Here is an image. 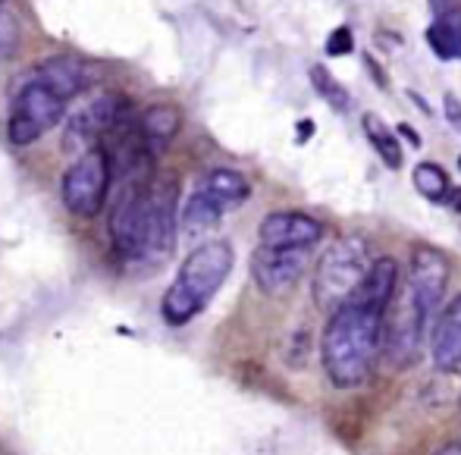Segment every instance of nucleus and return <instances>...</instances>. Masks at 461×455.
<instances>
[{"label": "nucleus", "mask_w": 461, "mask_h": 455, "mask_svg": "<svg viewBox=\"0 0 461 455\" xmlns=\"http://www.w3.org/2000/svg\"><path fill=\"white\" fill-rule=\"evenodd\" d=\"M458 167H461V158H458Z\"/></svg>", "instance_id": "28"}, {"label": "nucleus", "mask_w": 461, "mask_h": 455, "mask_svg": "<svg viewBox=\"0 0 461 455\" xmlns=\"http://www.w3.org/2000/svg\"><path fill=\"white\" fill-rule=\"evenodd\" d=\"M220 217H223V211L194 188L192 198L183 205V214H179V230L194 239V236H201V232L213 230V226L220 223Z\"/></svg>", "instance_id": "16"}, {"label": "nucleus", "mask_w": 461, "mask_h": 455, "mask_svg": "<svg viewBox=\"0 0 461 455\" xmlns=\"http://www.w3.org/2000/svg\"><path fill=\"white\" fill-rule=\"evenodd\" d=\"M63 114H67V101L29 76L25 86L16 91V97H13V104H10L6 135H10V141L19 148L35 145L48 129H54L57 123L63 120Z\"/></svg>", "instance_id": "4"}, {"label": "nucleus", "mask_w": 461, "mask_h": 455, "mask_svg": "<svg viewBox=\"0 0 461 455\" xmlns=\"http://www.w3.org/2000/svg\"><path fill=\"white\" fill-rule=\"evenodd\" d=\"M427 44L439 60H461V13L433 19V25L427 29Z\"/></svg>", "instance_id": "17"}, {"label": "nucleus", "mask_w": 461, "mask_h": 455, "mask_svg": "<svg viewBox=\"0 0 461 455\" xmlns=\"http://www.w3.org/2000/svg\"><path fill=\"white\" fill-rule=\"evenodd\" d=\"M370 268L367 258V242L361 236H346L339 242H333L321 255L314 270V302L321 308L333 311L358 289L361 277Z\"/></svg>", "instance_id": "3"}, {"label": "nucleus", "mask_w": 461, "mask_h": 455, "mask_svg": "<svg viewBox=\"0 0 461 455\" xmlns=\"http://www.w3.org/2000/svg\"><path fill=\"white\" fill-rule=\"evenodd\" d=\"M437 455H461V443H452V446H446V450H439Z\"/></svg>", "instance_id": "27"}, {"label": "nucleus", "mask_w": 461, "mask_h": 455, "mask_svg": "<svg viewBox=\"0 0 461 455\" xmlns=\"http://www.w3.org/2000/svg\"><path fill=\"white\" fill-rule=\"evenodd\" d=\"M232 264H236V251L223 239L198 245L183 261L176 279L160 302L164 321L170 327H183L192 317H198L211 305V298L223 289V283L232 273Z\"/></svg>", "instance_id": "2"}, {"label": "nucleus", "mask_w": 461, "mask_h": 455, "mask_svg": "<svg viewBox=\"0 0 461 455\" xmlns=\"http://www.w3.org/2000/svg\"><path fill=\"white\" fill-rule=\"evenodd\" d=\"M430 6H433V19L437 16H456V13H461L458 0H430Z\"/></svg>", "instance_id": "24"}, {"label": "nucleus", "mask_w": 461, "mask_h": 455, "mask_svg": "<svg viewBox=\"0 0 461 455\" xmlns=\"http://www.w3.org/2000/svg\"><path fill=\"white\" fill-rule=\"evenodd\" d=\"M449 286V261L443 251L430 249V245H418L411 251V264H408L405 277V292L433 317V311L439 308Z\"/></svg>", "instance_id": "9"}, {"label": "nucleus", "mask_w": 461, "mask_h": 455, "mask_svg": "<svg viewBox=\"0 0 461 455\" xmlns=\"http://www.w3.org/2000/svg\"><path fill=\"white\" fill-rule=\"evenodd\" d=\"M198 192L226 214V211H232V207H239V205L249 201L251 182L245 179V173L230 170V167H220V170H211L204 179L198 182Z\"/></svg>", "instance_id": "14"}, {"label": "nucleus", "mask_w": 461, "mask_h": 455, "mask_svg": "<svg viewBox=\"0 0 461 455\" xmlns=\"http://www.w3.org/2000/svg\"><path fill=\"white\" fill-rule=\"evenodd\" d=\"M414 188H418L427 201H433V205H443L446 195H449V188H452V182H449V177H446L443 167L427 160V164L414 167Z\"/></svg>", "instance_id": "19"}, {"label": "nucleus", "mask_w": 461, "mask_h": 455, "mask_svg": "<svg viewBox=\"0 0 461 455\" xmlns=\"http://www.w3.org/2000/svg\"><path fill=\"white\" fill-rule=\"evenodd\" d=\"M122 110H126V97H120V95L97 97V101H92L86 110H79V114L69 120V129H67V135H63V148H67L69 154H82V151H88V148H95L97 139H104V132L120 126Z\"/></svg>", "instance_id": "10"}, {"label": "nucleus", "mask_w": 461, "mask_h": 455, "mask_svg": "<svg viewBox=\"0 0 461 455\" xmlns=\"http://www.w3.org/2000/svg\"><path fill=\"white\" fill-rule=\"evenodd\" d=\"M311 86L317 88V95L336 110V114H346L348 110V91L336 82V76L327 67H311Z\"/></svg>", "instance_id": "20"}, {"label": "nucleus", "mask_w": 461, "mask_h": 455, "mask_svg": "<svg viewBox=\"0 0 461 455\" xmlns=\"http://www.w3.org/2000/svg\"><path fill=\"white\" fill-rule=\"evenodd\" d=\"M352 48H355V38H352V29H348V25H339V29L330 32L327 54L342 57V54H352Z\"/></svg>", "instance_id": "21"}, {"label": "nucleus", "mask_w": 461, "mask_h": 455, "mask_svg": "<svg viewBox=\"0 0 461 455\" xmlns=\"http://www.w3.org/2000/svg\"><path fill=\"white\" fill-rule=\"evenodd\" d=\"M148 198L151 188L148 182H132L122 192V198L113 205L110 214V239L113 249L126 261H141V245H145V226H148Z\"/></svg>", "instance_id": "6"}, {"label": "nucleus", "mask_w": 461, "mask_h": 455, "mask_svg": "<svg viewBox=\"0 0 461 455\" xmlns=\"http://www.w3.org/2000/svg\"><path fill=\"white\" fill-rule=\"evenodd\" d=\"M179 232L176 217V188H151L148 198V226H145V245H141V264H164L173 255Z\"/></svg>", "instance_id": "8"}, {"label": "nucleus", "mask_w": 461, "mask_h": 455, "mask_svg": "<svg viewBox=\"0 0 461 455\" xmlns=\"http://www.w3.org/2000/svg\"><path fill=\"white\" fill-rule=\"evenodd\" d=\"M13 48H16V29H13V23H6L4 13H0V60H6Z\"/></svg>", "instance_id": "22"}, {"label": "nucleus", "mask_w": 461, "mask_h": 455, "mask_svg": "<svg viewBox=\"0 0 461 455\" xmlns=\"http://www.w3.org/2000/svg\"><path fill=\"white\" fill-rule=\"evenodd\" d=\"M433 364L446 374H461V292L446 305L439 314L437 327H433Z\"/></svg>", "instance_id": "12"}, {"label": "nucleus", "mask_w": 461, "mask_h": 455, "mask_svg": "<svg viewBox=\"0 0 461 455\" xmlns=\"http://www.w3.org/2000/svg\"><path fill=\"white\" fill-rule=\"evenodd\" d=\"M395 132H402L408 141H411L414 148H420V135H414V132H411V126H408V123H399V129H395Z\"/></svg>", "instance_id": "25"}, {"label": "nucleus", "mask_w": 461, "mask_h": 455, "mask_svg": "<svg viewBox=\"0 0 461 455\" xmlns=\"http://www.w3.org/2000/svg\"><path fill=\"white\" fill-rule=\"evenodd\" d=\"M443 110H446V120H449V126L461 135V101L456 95H446L443 97Z\"/></svg>", "instance_id": "23"}, {"label": "nucleus", "mask_w": 461, "mask_h": 455, "mask_svg": "<svg viewBox=\"0 0 461 455\" xmlns=\"http://www.w3.org/2000/svg\"><path fill=\"white\" fill-rule=\"evenodd\" d=\"M110 188V158L101 148H88L73 160L67 173H63V205L76 217H95L101 214L104 201H107Z\"/></svg>", "instance_id": "5"}, {"label": "nucleus", "mask_w": 461, "mask_h": 455, "mask_svg": "<svg viewBox=\"0 0 461 455\" xmlns=\"http://www.w3.org/2000/svg\"><path fill=\"white\" fill-rule=\"evenodd\" d=\"M389 308L370 305L365 298L348 296L339 308H333L321 340V361L333 387H361L383 352V327Z\"/></svg>", "instance_id": "1"}, {"label": "nucleus", "mask_w": 461, "mask_h": 455, "mask_svg": "<svg viewBox=\"0 0 461 455\" xmlns=\"http://www.w3.org/2000/svg\"><path fill=\"white\" fill-rule=\"evenodd\" d=\"M311 264V249H274L261 245L251 255V277L264 296H285Z\"/></svg>", "instance_id": "7"}, {"label": "nucleus", "mask_w": 461, "mask_h": 455, "mask_svg": "<svg viewBox=\"0 0 461 455\" xmlns=\"http://www.w3.org/2000/svg\"><path fill=\"white\" fill-rule=\"evenodd\" d=\"M365 135H367L370 145H374V151L383 158V164H386L389 170H399L402 167V145H399V139H395L393 129H389L376 114L365 116Z\"/></svg>", "instance_id": "18"}, {"label": "nucleus", "mask_w": 461, "mask_h": 455, "mask_svg": "<svg viewBox=\"0 0 461 455\" xmlns=\"http://www.w3.org/2000/svg\"><path fill=\"white\" fill-rule=\"evenodd\" d=\"M183 126V114L173 104H154L139 116V135L148 151H160L173 141V135Z\"/></svg>", "instance_id": "15"}, {"label": "nucleus", "mask_w": 461, "mask_h": 455, "mask_svg": "<svg viewBox=\"0 0 461 455\" xmlns=\"http://www.w3.org/2000/svg\"><path fill=\"white\" fill-rule=\"evenodd\" d=\"M32 79H38L41 86H48L54 95H60L63 101L76 97L82 88L88 86L86 63L76 60V57H50V60H44L41 67L32 73Z\"/></svg>", "instance_id": "13"}, {"label": "nucleus", "mask_w": 461, "mask_h": 455, "mask_svg": "<svg viewBox=\"0 0 461 455\" xmlns=\"http://www.w3.org/2000/svg\"><path fill=\"white\" fill-rule=\"evenodd\" d=\"M446 205H449L452 211L461 214V188H449V195H446Z\"/></svg>", "instance_id": "26"}, {"label": "nucleus", "mask_w": 461, "mask_h": 455, "mask_svg": "<svg viewBox=\"0 0 461 455\" xmlns=\"http://www.w3.org/2000/svg\"><path fill=\"white\" fill-rule=\"evenodd\" d=\"M323 236V226L302 211H274L261 220L258 239L274 249H314Z\"/></svg>", "instance_id": "11"}]
</instances>
